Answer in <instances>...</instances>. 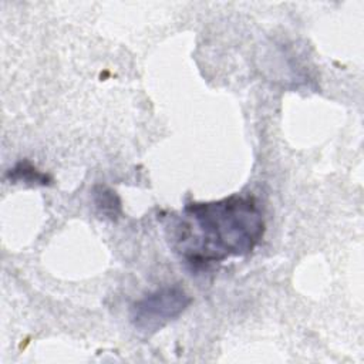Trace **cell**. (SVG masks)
Wrapping results in <instances>:
<instances>
[{
  "mask_svg": "<svg viewBox=\"0 0 364 364\" xmlns=\"http://www.w3.org/2000/svg\"><path fill=\"white\" fill-rule=\"evenodd\" d=\"M176 226V245L192 264L246 256L264 235L263 213L252 196L232 195L212 202H191Z\"/></svg>",
  "mask_w": 364,
  "mask_h": 364,
  "instance_id": "1",
  "label": "cell"
},
{
  "mask_svg": "<svg viewBox=\"0 0 364 364\" xmlns=\"http://www.w3.org/2000/svg\"><path fill=\"white\" fill-rule=\"evenodd\" d=\"M191 301V296L181 286H164L134 301L129 309V320L135 330L151 336L178 318Z\"/></svg>",
  "mask_w": 364,
  "mask_h": 364,
  "instance_id": "2",
  "label": "cell"
},
{
  "mask_svg": "<svg viewBox=\"0 0 364 364\" xmlns=\"http://www.w3.org/2000/svg\"><path fill=\"white\" fill-rule=\"evenodd\" d=\"M94 193H95V203H97L98 209L104 215H107V216H109L112 219L119 215V212H121V202H119L118 196L115 195V192H112L108 188L98 186Z\"/></svg>",
  "mask_w": 364,
  "mask_h": 364,
  "instance_id": "3",
  "label": "cell"
},
{
  "mask_svg": "<svg viewBox=\"0 0 364 364\" xmlns=\"http://www.w3.org/2000/svg\"><path fill=\"white\" fill-rule=\"evenodd\" d=\"M9 175L13 181H26V182L41 183V185L47 183V176L38 172L36 168H33L28 162L17 164L16 168H13V171L10 169Z\"/></svg>",
  "mask_w": 364,
  "mask_h": 364,
  "instance_id": "4",
  "label": "cell"
}]
</instances>
